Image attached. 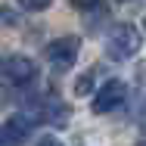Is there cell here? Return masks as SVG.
Wrapping results in <instances>:
<instances>
[{"label": "cell", "instance_id": "6da1fadb", "mask_svg": "<svg viewBox=\"0 0 146 146\" xmlns=\"http://www.w3.org/2000/svg\"><path fill=\"white\" fill-rule=\"evenodd\" d=\"M140 44H143V37L134 25H115L106 37V56L115 59V62H124L140 50Z\"/></svg>", "mask_w": 146, "mask_h": 146}, {"label": "cell", "instance_id": "52a82bcc", "mask_svg": "<svg viewBox=\"0 0 146 146\" xmlns=\"http://www.w3.org/2000/svg\"><path fill=\"white\" fill-rule=\"evenodd\" d=\"M19 6L22 9H31V13H40V9L50 6V0H19Z\"/></svg>", "mask_w": 146, "mask_h": 146}, {"label": "cell", "instance_id": "9c48e42d", "mask_svg": "<svg viewBox=\"0 0 146 146\" xmlns=\"http://www.w3.org/2000/svg\"><path fill=\"white\" fill-rule=\"evenodd\" d=\"M37 146H62V143H59L56 137H44V140H40V143H37Z\"/></svg>", "mask_w": 146, "mask_h": 146}, {"label": "cell", "instance_id": "5b68a950", "mask_svg": "<svg viewBox=\"0 0 146 146\" xmlns=\"http://www.w3.org/2000/svg\"><path fill=\"white\" fill-rule=\"evenodd\" d=\"M31 115H13L0 127V146H22V140L31 134Z\"/></svg>", "mask_w": 146, "mask_h": 146}, {"label": "cell", "instance_id": "7a4b0ae2", "mask_svg": "<svg viewBox=\"0 0 146 146\" xmlns=\"http://www.w3.org/2000/svg\"><path fill=\"white\" fill-rule=\"evenodd\" d=\"M37 78V65L28 56H3L0 59V84H9V87H22L31 84Z\"/></svg>", "mask_w": 146, "mask_h": 146}, {"label": "cell", "instance_id": "ba28073f", "mask_svg": "<svg viewBox=\"0 0 146 146\" xmlns=\"http://www.w3.org/2000/svg\"><path fill=\"white\" fill-rule=\"evenodd\" d=\"M103 0H72V6L75 9H93V6H100Z\"/></svg>", "mask_w": 146, "mask_h": 146}, {"label": "cell", "instance_id": "30bf717a", "mask_svg": "<svg viewBox=\"0 0 146 146\" xmlns=\"http://www.w3.org/2000/svg\"><path fill=\"white\" fill-rule=\"evenodd\" d=\"M143 28H146V19H143Z\"/></svg>", "mask_w": 146, "mask_h": 146}, {"label": "cell", "instance_id": "8992f818", "mask_svg": "<svg viewBox=\"0 0 146 146\" xmlns=\"http://www.w3.org/2000/svg\"><path fill=\"white\" fill-rule=\"evenodd\" d=\"M93 78H96V68H90L84 78H78V84H75V93H78V96H87L90 87H93Z\"/></svg>", "mask_w": 146, "mask_h": 146}, {"label": "cell", "instance_id": "8fae6325", "mask_svg": "<svg viewBox=\"0 0 146 146\" xmlns=\"http://www.w3.org/2000/svg\"><path fill=\"white\" fill-rule=\"evenodd\" d=\"M143 146H146V140H143Z\"/></svg>", "mask_w": 146, "mask_h": 146}, {"label": "cell", "instance_id": "277c9868", "mask_svg": "<svg viewBox=\"0 0 146 146\" xmlns=\"http://www.w3.org/2000/svg\"><path fill=\"white\" fill-rule=\"evenodd\" d=\"M78 47H81L78 37H56V40L47 44V59L56 65L59 72L62 68H72L75 59H78Z\"/></svg>", "mask_w": 146, "mask_h": 146}, {"label": "cell", "instance_id": "3957f363", "mask_svg": "<svg viewBox=\"0 0 146 146\" xmlns=\"http://www.w3.org/2000/svg\"><path fill=\"white\" fill-rule=\"evenodd\" d=\"M124 93H127V87H124L121 81H106L103 87L93 93L90 109H93L96 115H106V112H112V109H118V106L124 103Z\"/></svg>", "mask_w": 146, "mask_h": 146}]
</instances>
